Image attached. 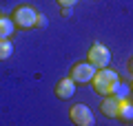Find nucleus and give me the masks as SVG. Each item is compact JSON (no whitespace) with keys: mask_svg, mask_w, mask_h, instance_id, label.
I'll list each match as a JSON object with an SVG mask.
<instances>
[{"mask_svg":"<svg viewBox=\"0 0 133 126\" xmlns=\"http://www.w3.org/2000/svg\"><path fill=\"white\" fill-rule=\"evenodd\" d=\"M118 73L115 71H111L109 66H104V69H98L93 75V80H91V84H93V89L98 95H111V91H113V84L118 82Z\"/></svg>","mask_w":133,"mask_h":126,"instance_id":"1","label":"nucleus"},{"mask_svg":"<svg viewBox=\"0 0 133 126\" xmlns=\"http://www.w3.org/2000/svg\"><path fill=\"white\" fill-rule=\"evenodd\" d=\"M36 18H38V11L33 9L31 5H20L14 9V24L16 29H36Z\"/></svg>","mask_w":133,"mask_h":126,"instance_id":"2","label":"nucleus"},{"mask_svg":"<svg viewBox=\"0 0 133 126\" xmlns=\"http://www.w3.org/2000/svg\"><path fill=\"white\" fill-rule=\"evenodd\" d=\"M87 60H89L95 69H104V66H109V62H111L109 47H104L102 42H93V44L89 47V51H87Z\"/></svg>","mask_w":133,"mask_h":126,"instance_id":"3","label":"nucleus"},{"mask_svg":"<svg viewBox=\"0 0 133 126\" xmlns=\"http://www.w3.org/2000/svg\"><path fill=\"white\" fill-rule=\"evenodd\" d=\"M95 71H98V69H95L89 60H87V62H76V64L71 66V71H69V78H73L76 84H91Z\"/></svg>","mask_w":133,"mask_h":126,"instance_id":"4","label":"nucleus"},{"mask_svg":"<svg viewBox=\"0 0 133 126\" xmlns=\"http://www.w3.org/2000/svg\"><path fill=\"white\" fill-rule=\"evenodd\" d=\"M69 117H71V122L76 126H93L95 124V117L87 104H73L69 108Z\"/></svg>","mask_w":133,"mask_h":126,"instance_id":"5","label":"nucleus"},{"mask_svg":"<svg viewBox=\"0 0 133 126\" xmlns=\"http://www.w3.org/2000/svg\"><path fill=\"white\" fill-rule=\"evenodd\" d=\"M76 95V82H73V78H62V80H58V84H56V97H60V100H69V97H73Z\"/></svg>","mask_w":133,"mask_h":126,"instance_id":"6","label":"nucleus"},{"mask_svg":"<svg viewBox=\"0 0 133 126\" xmlns=\"http://www.w3.org/2000/svg\"><path fill=\"white\" fill-rule=\"evenodd\" d=\"M100 111L104 113L107 117H118L120 113V100L115 95H104L102 102H100Z\"/></svg>","mask_w":133,"mask_h":126,"instance_id":"7","label":"nucleus"},{"mask_svg":"<svg viewBox=\"0 0 133 126\" xmlns=\"http://www.w3.org/2000/svg\"><path fill=\"white\" fill-rule=\"evenodd\" d=\"M118 117L122 122H133V100L127 97V100H120V113Z\"/></svg>","mask_w":133,"mask_h":126,"instance_id":"8","label":"nucleus"},{"mask_svg":"<svg viewBox=\"0 0 133 126\" xmlns=\"http://www.w3.org/2000/svg\"><path fill=\"white\" fill-rule=\"evenodd\" d=\"M111 95H115L118 100H127V97H131L133 95V89H131V84H127V82H115L113 84V91H111Z\"/></svg>","mask_w":133,"mask_h":126,"instance_id":"9","label":"nucleus"},{"mask_svg":"<svg viewBox=\"0 0 133 126\" xmlns=\"http://www.w3.org/2000/svg\"><path fill=\"white\" fill-rule=\"evenodd\" d=\"M14 55V42L9 38H0V62L9 60Z\"/></svg>","mask_w":133,"mask_h":126,"instance_id":"10","label":"nucleus"},{"mask_svg":"<svg viewBox=\"0 0 133 126\" xmlns=\"http://www.w3.org/2000/svg\"><path fill=\"white\" fill-rule=\"evenodd\" d=\"M14 29H16L14 20L5 18V16H0V38H9L11 33H14Z\"/></svg>","mask_w":133,"mask_h":126,"instance_id":"11","label":"nucleus"},{"mask_svg":"<svg viewBox=\"0 0 133 126\" xmlns=\"http://www.w3.org/2000/svg\"><path fill=\"white\" fill-rule=\"evenodd\" d=\"M44 24H47L44 13H38V18H36V29H44Z\"/></svg>","mask_w":133,"mask_h":126,"instance_id":"12","label":"nucleus"},{"mask_svg":"<svg viewBox=\"0 0 133 126\" xmlns=\"http://www.w3.org/2000/svg\"><path fill=\"white\" fill-rule=\"evenodd\" d=\"M76 2H78V0H58V5H60V7H73Z\"/></svg>","mask_w":133,"mask_h":126,"instance_id":"13","label":"nucleus"},{"mask_svg":"<svg viewBox=\"0 0 133 126\" xmlns=\"http://www.w3.org/2000/svg\"><path fill=\"white\" fill-rule=\"evenodd\" d=\"M71 11H73V9H71V7H62V11H60V13H62V16H64V18H66V16H71Z\"/></svg>","mask_w":133,"mask_h":126,"instance_id":"14","label":"nucleus"},{"mask_svg":"<svg viewBox=\"0 0 133 126\" xmlns=\"http://www.w3.org/2000/svg\"><path fill=\"white\" fill-rule=\"evenodd\" d=\"M127 69H129V73L133 75V58H131V60H129V64H127Z\"/></svg>","mask_w":133,"mask_h":126,"instance_id":"15","label":"nucleus"},{"mask_svg":"<svg viewBox=\"0 0 133 126\" xmlns=\"http://www.w3.org/2000/svg\"><path fill=\"white\" fill-rule=\"evenodd\" d=\"M131 89H133V80H131Z\"/></svg>","mask_w":133,"mask_h":126,"instance_id":"16","label":"nucleus"},{"mask_svg":"<svg viewBox=\"0 0 133 126\" xmlns=\"http://www.w3.org/2000/svg\"><path fill=\"white\" fill-rule=\"evenodd\" d=\"M0 16H2V13H0Z\"/></svg>","mask_w":133,"mask_h":126,"instance_id":"17","label":"nucleus"}]
</instances>
